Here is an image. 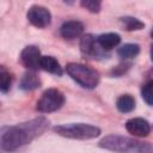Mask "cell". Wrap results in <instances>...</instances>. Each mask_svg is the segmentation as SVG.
<instances>
[{"instance_id": "cell-1", "label": "cell", "mask_w": 153, "mask_h": 153, "mask_svg": "<svg viewBox=\"0 0 153 153\" xmlns=\"http://www.w3.org/2000/svg\"><path fill=\"white\" fill-rule=\"evenodd\" d=\"M48 128L49 120L44 116H39L16 126L6 127L1 130V148L6 152L17 151L18 148L31 143L33 140L43 135Z\"/></svg>"}, {"instance_id": "cell-2", "label": "cell", "mask_w": 153, "mask_h": 153, "mask_svg": "<svg viewBox=\"0 0 153 153\" xmlns=\"http://www.w3.org/2000/svg\"><path fill=\"white\" fill-rule=\"evenodd\" d=\"M98 147L115 153H153V145L149 142L118 134L104 136L98 142Z\"/></svg>"}, {"instance_id": "cell-3", "label": "cell", "mask_w": 153, "mask_h": 153, "mask_svg": "<svg viewBox=\"0 0 153 153\" xmlns=\"http://www.w3.org/2000/svg\"><path fill=\"white\" fill-rule=\"evenodd\" d=\"M54 131L72 140H91L100 135V128L90 123H66L54 127Z\"/></svg>"}, {"instance_id": "cell-4", "label": "cell", "mask_w": 153, "mask_h": 153, "mask_svg": "<svg viewBox=\"0 0 153 153\" xmlns=\"http://www.w3.org/2000/svg\"><path fill=\"white\" fill-rule=\"evenodd\" d=\"M66 72L67 74L75 81L78 82L81 87L87 88V90H93L98 86L100 76L99 73L91 67L78 63V62H69L66 66Z\"/></svg>"}, {"instance_id": "cell-5", "label": "cell", "mask_w": 153, "mask_h": 153, "mask_svg": "<svg viewBox=\"0 0 153 153\" xmlns=\"http://www.w3.org/2000/svg\"><path fill=\"white\" fill-rule=\"evenodd\" d=\"M65 94L57 88H48L45 90L41 98L37 100L36 109L39 112L49 114L60 110L65 104Z\"/></svg>"}, {"instance_id": "cell-6", "label": "cell", "mask_w": 153, "mask_h": 153, "mask_svg": "<svg viewBox=\"0 0 153 153\" xmlns=\"http://www.w3.org/2000/svg\"><path fill=\"white\" fill-rule=\"evenodd\" d=\"M26 18L35 27L38 29H44L51 23L50 11L41 5H32L31 7H29Z\"/></svg>"}, {"instance_id": "cell-7", "label": "cell", "mask_w": 153, "mask_h": 153, "mask_svg": "<svg viewBox=\"0 0 153 153\" xmlns=\"http://www.w3.org/2000/svg\"><path fill=\"white\" fill-rule=\"evenodd\" d=\"M41 50L36 45H26L20 53V61L29 71L36 72L41 69Z\"/></svg>"}, {"instance_id": "cell-8", "label": "cell", "mask_w": 153, "mask_h": 153, "mask_svg": "<svg viewBox=\"0 0 153 153\" xmlns=\"http://www.w3.org/2000/svg\"><path fill=\"white\" fill-rule=\"evenodd\" d=\"M80 50L81 53L85 55V56H88V57H93V59H97V57H100L104 55V50L100 48L97 38L91 35V33H87V35H84L80 39Z\"/></svg>"}, {"instance_id": "cell-9", "label": "cell", "mask_w": 153, "mask_h": 153, "mask_svg": "<svg viewBox=\"0 0 153 153\" xmlns=\"http://www.w3.org/2000/svg\"><path fill=\"white\" fill-rule=\"evenodd\" d=\"M126 129L134 136L143 137L151 133V124L147 120L141 117H134L126 122Z\"/></svg>"}, {"instance_id": "cell-10", "label": "cell", "mask_w": 153, "mask_h": 153, "mask_svg": "<svg viewBox=\"0 0 153 153\" xmlns=\"http://www.w3.org/2000/svg\"><path fill=\"white\" fill-rule=\"evenodd\" d=\"M84 32V24L79 20H67L60 27V35L65 39H74Z\"/></svg>"}, {"instance_id": "cell-11", "label": "cell", "mask_w": 153, "mask_h": 153, "mask_svg": "<svg viewBox=\"0 0 153 153\" xmlns=\"http://www.w3.org/2000/svg\"><path fill=\"white\" fill-rule=\"evenodd\" d=\"M41 85L42 81L39 76L32 71H27L26 73H24L19 81V88H22L23 91H33L41 87Z\"/></svg>"}, {"instance_id": "cell-12", "label": "cell", "mask_w": 153, "mask_h": 153, "mask_svg": "<svg viewBox=\"0 0 153 153\" xmlns=\"http://www.w3.org/2000/svg\"><path fill=\"white\" fill-rule=\"evenodd\" d=\"M97 41L100 45V48L104 51H109L111 49H114L115 47H117L121 42V36L116 32H106V33H102L97 37Z\"/></svg>"}, {"instance_id": "cell-13", "label": "cell", "mask_w": 153, "mask_h": 153, "mask_svg": "<svg viewBox=\"0 0 153 153\" xmlns=\"http://www.w3.org/2000/svg\"><path fill=\"white\" fill-rule=\"evenodd\" d=\"M41 69H43L48 73H51L54 75H57V76H61L63 74V71H62V67H61L60 62L54 56H49V55L42 56V59H41Z\"/></svg>"}, {"instance_id": "cell-14", "label": "cell", "mask_w": 153, "mask_h": 153, "mask_svg": "<svg viewBox=\"0 0 153 153\" xmlns=\"http://www.w3.org/2000/svg\"><path fill=\"white\" fill-rule=\"evenodd\" d=\"M139 53H140V45L136 44V43H127V44H123L117 50L118 57H121L124 61L136 57L139 55Z\"/></svg>"}, {"instance_id": "cell-15", "label": "cell", "mask_w": 153, "mask_h": 153, "mask_svg": "<svg viewBox=\"0 0 153 153\" xmlns=\"http://www.w3.org/2000/svg\"><path fill=\"white\" fill-rule=\"evenodd\" d=\"M116 108L120 112L127 114L130 112L135 109V99L131 94H121L117 99H116Z\"/></svg>"}, {"instance_id": "cell-16", "label": "cell", "mask_w": 153, "mask_h": 153, "mask_svg": "<svg viewBox=\"0 0 153 153\" xmlns=\"http://www.w3.org/2000/svg\"><path fill=\"white\" fill-rule=\"evenodd\" d=\"M120 22L122 23V25L124 26V29L127 31H137L145 27V23L141 22L140 19L135 18V17H130V16H126V17H121Z\"/></svg>"}, {"instance_id": "cell-17", "label": "cell", "mask_w": 153, "mask_h": 153, "mask_svg": "<svg viewBox=\"0 0 153 153\" xmlns=\"http://www.w3.org/2000/svg\"><path fill=\"white\" fill-rule=\"evenodd\" d=\"M11 85H12V75L4 66H1L0 67V90H1V92L7 93L11 88Z\"/></svg>"}, {"instance_id": "cell-18", "label": "cell", "mask_w": 153, "mask_h": 153, "mask_svg": "<svg viewBox=\"0 0 153 153\" xmlns=\"http://www.w3.org/2000/svg\"><path fill=\"white\" fill-rule=\"evenodd\" d=\"M141 97L148 104L153 105V79L147 80L141 87Z\"/></svg>"}, {"instance_id": "cell-19", "label": "cell", "mask_w": 153, "mask_h": 153, "mask_svg": "<svg viewBox=\"0 0 153 153\" xmlns=\"http://www.w3.org/2000/svg\"><path fill=\"white\" fill-rule=\"evenodd\" d=\"M80 5L91 13H98L102 8V2L98 0H82Z\"/></svg>"}, {"instance_id": "cell-20", "label": "cell", "mask_w": 153, "mask_h": 153, "mask_svg": "<svg viewBox=\"0 0 153 153\" xmlns=\"http://www.w3.org/2000/svg\"><path fill=\"white\" fill-rule=\"evenodd\" d=\"M130 66H131V63H129V62H122L118 66L114 67L111 69L110 74L112 76H121V75H123V74H126L128 72V69L130 68Z\"/></svg>"}, {"instance_id": "cell-21", "label": "cell", "mask_w": 153, "mask_h": 153, "mask_svg": "<svg viewBox=\"0 0 153 153\" xmlns=\"http://www.w3.org/2000/svg\"><path fill=\"white\" fill-rule=\"evenodd\" d=\"M149 53H151V60L153 61V43H152V45H151V51H149Z\"/></svg>"}, {"instance_id": "cell-22", "label": "cell", "mask_w": 153, "mask_h": 153, "mask_svg": "<svg viewBox=\"0 0 153 153\" xmlns=\"http://www.w3.org/2000/svg\"><path fill=\"white\" fill-rule=\"evenodd\" d=\"M151 36H152V38H153V27H152V31H151Z\"/></svg>"}]
</instances>
